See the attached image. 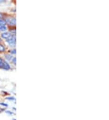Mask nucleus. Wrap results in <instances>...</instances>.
<instances>
[{
	"mask_svg": "<svg viewBox=\"0 0 109 120\" xmlns=\"http://www.w3.org/2000/svg\"><path fill=\"white\" fill-rule=\"evenodd\" d=\"M5 57H6V59H7V60H12V58H13V57H12V56L10 54L6 55H5Z\"/></svg>",
	"mask_w": 109,
	"mask_h": 120,
	"instance_id": "423d86ee",
	"label": "nucleus"
},
{
	"mask_svg": "<svg viewBox=\"0 0 109 120\" xmlns=\"http://www.w3.org/2000/svg\"><path fill=\"white\" fill-rule=\"evenodd\" d=\"M7 43L11 46H15L16 44V36L15 35H11L8 39L6 40Z\"/></svg>",
	"mask_w": 109,
	"mask_h": 120,
	"instance_id": "f03ea898",
	"label": "nucleus"
},
{
	"mask_svg": "<svg viewBox=\"0 0 109 120\" xmlns=\"http://www.w3.org/2000/svg\"><path fill=\"white\" fill-rule=\"evenodd\" d=\"M5 50H6L5 47L3 45L0 44V52H3L5 51Z\"/></svg>",
	"mask_w": 109,
	"mask_h": 120,
	"instance_id": "0eeeda50",
	"label": "nucleus"
},
{
	"mask_svg": "<svg viewBox=\"0 0 109 120\" xmlns=\"http://www.w3.org/2000/svg\"><path fill=\"white\" fill-rule=\"evenodd\" d=\"M1 39L0 38V42H1Z\"/></svg>",
	"mask_w": 109,
	"mask_h": 120,
	"instance_id": "4468645a",
	"label": "nucleus"
},
{
	"mask_svg": "<svg viewBox=\"0 0 109 120\" xmlns=\"http://www.w3.org/2000/svg\"><path fill=\"white\" fill-rule=\"evenodd\" d=\"M1 18H2V14H1V13H0V19H1Z\"/></svg>",
	"mask_w": 109,
	"mask_h": 120,
	"instance_id": "ddd939ff",
	"label": "nucleus"
},
{
	"mask_svg": "<svg viewBox=\"0 0 109 120\" xmlns=\"http://www.w3.org/2000/svg\"><path fill=\"white\" fill-rule=\"evenodd\" d=\"M0 104H1V105H5V106H7V104H3V103H1Z\"/></svg>",
	"mask_w": 109,
	"mask_h": 120,
	"instance_id": "f8f14e48",
	"label": "nucleus"
},
{
	"mask_svg": "<svg viewBox=\"0 0 109 120\" xmlns=\"http://www.w3.org/2000/svg\"><path fill=\"white\" fill-rule=\"evenodd\" d=\"M6 21V23H7V24H9L10 26H15L16 25V18L14 17H9L7 18L5 20Z\"/></svg>",
	"mask_w": 109,
	"mask_h": 120,
	"instance_id": "7ed1b4c3",
	"label": "nucleus"
},
{
	"mask_svg": "<svg viewBox=\"0 0 109 120\" xmlns=\"http://www.w3.org/2000/svg\"><path fill=\"white\" fill-rule=\"evenodd\" d=\"M10 53H11V54L15 55L16 54V49H13V50H10Z\"/></svg>",
	"mask_w": 109,
	"mask_h": 120,
	"instance_id": "1a4fd4ad",
	"label": "nucleus"
},
{
	"mask_svg": "<svg viewBox=\"0 0 109 120\" xmlns=\"http://www.w3.org/2000/svg\"><path fill=\"white\" fill-rule=\"evenodd\" d=\"M10 36H11V34H10L9 32H6L3 33V34H1L2 38H4V39H6V40L8 39Z\"/></svg>",
	"mask_w": 109,
	"mask_h": 120,
	"instance_id": "20e7f679",
	"label": "nucleus"
},
{
	"mask_svg": "<svg viewBox=\"0 0 109 120\" xmlns=\"http://www.w3.org/2000/svg\"><path fill=\"white\" fill-rule=\"evenodd\" d=\"M0 69H3L7 70L10 69V65L1 58H0Z\"/></svg>",
	"mask_w": 109,
	"mask_h": 120,
	"instance_id": "f257e3e1",
	"label": "nucleus"
},
{
	"mask_svg": "<svg viewBox=\"0 0 109 120\" xmlns=\"http://www.w3.org/2000/svg\"><path fill=\"white\" fill-rule=\"evenodd\" d=\"M6 23L5 20H4L3 19L1 18V19H0V25H6Z\"/></svg>",
	"mask_w": 109,
	"mask_h": 120,
	"instance_id": "6e6552de",
	"label": "nucleus"
},
{
	"mask_svg": "<svg viewBox=\"0 0 109 120\" xmlns=\"http://www.w3.org/2000/svg\"><path fill=\"white\" fill-rule=\"evenodd\" d=\"M6 30H7V27L6 26V25H0V30L4 32L6 31Z\"/></svg>",
	"mask_w": 109,
	"mask_h": 120,
	"instance_id": "39448f33",
	"label": "nucleus"
},
{
	"mask_svg": "<svg viewBox=\"0 0 109 120\" xmlns=\"http://www.w3.org/2000/svg\"><path fill=\"white\" fill-rule=\"evenodd\" d=\"M9 98H6V99H7V100H15V98H13V97H9Z\"/></svg>",
	"mask_w": 109,
	"mask_h": 120,
	"instance_id": "9b49d317",
	"label": "nucleus"
},
{
	"mask_svg": "<svg viewBox=\"0 0 109 120\" xmlns=\"http://www.w3.org/2000/svg\"><path fill=\"white\" fill-rule=\"evenodd\" d=\"M12 62H13L14 64H16V58H13L12 59Z\"/></svg>",
	"mask_w": 109,
	"mask_h": 120,
	"instance_id": "9d476101",
	"label": "nucleus"
}]
</instances>
